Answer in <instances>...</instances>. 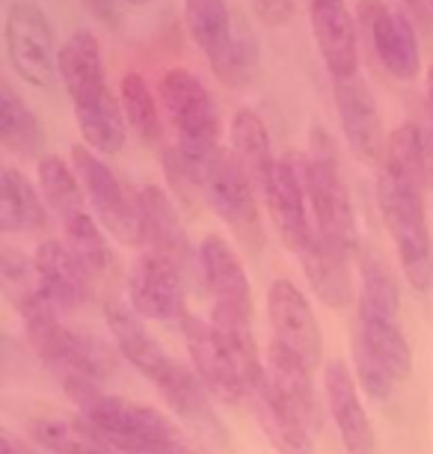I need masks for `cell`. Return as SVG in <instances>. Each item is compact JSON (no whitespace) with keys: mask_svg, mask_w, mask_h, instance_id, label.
<instances>
[{"mask_svg":"<svg viewBox=\"0 0 433 454\" xmlns=\"http://www.w3.org/2000/svg\"><path fill=\"white\" fill-rule=\"evenodd\" d=\"M33 442L50 454H119L110 445L101 431L87 419L72 416H54V419H36L30 425Z\"/></svg>","mask_w":433,"mask_h":454,"instance_id":"cell-28","label":"cell"},{"mask_svg":"<svg viewBox=\"0 0 433 454\" xmlns=\"http://www.w3.org/2000/svg\"><path fill=\"white\" fill-rule=\"evenodd\" d=\"M256 187H252L250 176L237 164L232 149H220L214 158L205 164V200L235 235H241L246 244H259L261 238V217L256 202Z\"/></svg>","mask_w":433,"mask_h":454,"instance_id":"cell-10","label":"cell"},{"mask_svg":"<svg viewBox=\"0 0 433 454\" xmlns=\"http://www.w3.org/2000/svg\"><path fill=\"white\" fill-rule=\"evenodd\" d=\"M36 176H39V187H42V196H45L48 208L54 211L59 220L87 208V191H83L74 167L66 164L63 158L42 155L36 164Z\"/></svg>","mask_w":433,"mask_h":454,"instance_id":"cell-34","label":"cell"},{"mask_svg":"<svg viewBox=\"0 0 433 454\" xmlns=\"http://www.w3.org/2000/svg\"><path fill=\"white\" fill-rule=\"evenodd\" d=\"M21 318L27 324L30 345L36 348L42 363L50 365L59 377H87L98 380L107 374V354L89 336L59 324V309L45 294L33 297L21 306Z\"/></svg>","mask_w":433,"mask_h":454,"instance_id":"cell-5","label":"cell"},{"mask_svg":"<svg viewBox=\"0 0 433 454\" xmlns=\"http://www.w3.org/2000/svg\"><path fill=\"white\" fill-rule=\"evenodd\" d=\"M267 318L274 327V339L285 345L294 356H300L315 372L324 359V336L312 312L309 300L291 279H274L267 288Z\"/></svg>","mask_w":433,"mask_h":454,"instance_id":"cell-12","label":"cell"},{"mask_svg":"<svg viewBox=\"0 0 433 454\" xmlns=\"http://www.w3.org/2000/svg\"><path fill=\"white\" fill-rule=\"evenodd\" d=\"M128 6H146V4H151V0H125Z\"/></svg>","mask_w":433,"mask_h":454,"instance_id":"cell-47","label":"cell"},{"mask_svg":"<svg viewBox=\"0 0 433 454\" xmlns=\"http://www.w3.org/2000/svg\"><path fill=\"white\" fill-rule=\"evenodd\" d=\"M119 101L125 110V122L143 143L158 145L164 140V122H160L158 98L151 92L149 81L140 72H128L119 83Z\"/></svg>","mask_w":433,"mask_h":454,"instance_id":"cell-36","label":"cell"},{"mask_svg":"<svg viewBox=\"0 0 433 454\" xmlns=\"http://www.w3.org/2000/svg\"><path fill=\"white\" fill-rule=\"evenodd\" d=\"M184 21L190 39L208 59H214L228 45L235 27V15L226 0H184Z\"/></svg>","mask_w":433,"mask_h":454,"instance_id":"cell-35","label":"cell"},{"mask_svg":"<svg viewBox=\"0 0 433 454\" xmlns=\"http://www.w3.org/2000/svg\"><path fill=\"white\" fill-rule=\"evenodd\" d=\"M362 273V291L360 303L371 306V309L398 315L401 312V288H398V277L380 255H365L360 264Z\"/></svg>","mask_w":433,"mask_h":454,"instance_id":"cell-39","label":"cell"},{"mask_svg":"<svg viewBox=\"0 0 433 454\" xmlns=\"http://www.w3.org/2000/svg\"><path fill=\"white\" fill-rule=\"evenodd\" d=\"M182 333L188 341L193 368H197L199 380L205 383V389L214 398L226 401V404H241L250 401V387H246L244 374L237 372L232 354L226 350L223 339L217 336L214 324L197 318V315H184Z\"/></svg>","mask_w":433,"mask_h":454,"instance_id":"cell-13","label":"cell"},{"mask_svg":"<svg viewBox=\"0 0 433 454\" xmlns=\"http://www.w3.org/2000/svg\"><path fill=\"white\" fill-rule=\"evenodd\" d=\"M294 253L321 303L333 306V309H344L353 303L356 288L351 277V255L329 244L324 235H318V229Z\"/></svg>","mask_w":433,"mask_h":454,"instance_id":"cell-19","label":"cell"},{"mask_svg":"<svg viewBox=\"0 0 433 454\" xmlns=\"http://www.w3.org/2000/svg\"><path fill=\"white\" fill-rule=\"evenodd\" d=\"M380 176H383L389 184L401 187L406 193H419V196L428 193L430 176H428V160H424L421 125L404 122L386 137L383 173Z\"/></svg>","mask_w":433,"mask_h":454,"instance_id":"cell-27","label":"cell"},{"mask_svg":"<svg viewBox=\"0 0 433 454\" xmlns=\"http://www.w3.org/2000/svg\"><path fill=\"white\" fill-rule=\"evenodd\" d=\"M401 6L406 10V15L415 21V24H428L433 21V6H430V0H401Z\"/></svg>","mask_w":433,"mask_h":454,"instance_id":"cell-44","label":"cell"},{"mask_svg":"<svg viewBox=\"0 0 433 454\" xmlns=\"http://www.w3.org/2000/svg\"><path fill=\"white\" fill-rule=\"evenodd\" d=\"M333 83H336L333 96H336L338 122H342L344 140L351 145V152L362 164H380L389 134H383V116H380L375 92H371V87L360 74Z\"/></svg>","mask_w":433,"mask_h":454,"instance_id":"cell-14","label":"cell"},{"mask_svg":"<svg viewBox=\"0 0 433 454\" xmlns=\"http://www.w3.org/2000/svg\"><path fill=\"white\" fill-rule=\"evenodd\" d=\"M39 291L59 312H72L89 294V273L74 259L66 241H42L33 253Z\"/></svg>","mask_w":433,"mask_h":454,"instance_id":"cell-21","label":"cell"},{"mask_svg":"<svg viewBox=\"0 0 433 454\" xmlns=\"http://www.w3.org/2000/svg\"><path fill=\"white\" fill-rule=\"evenodd\" d=\"M66 395L119 454H202L164 413L107 395L87 377H63Z\"/></svg>","mask_w":433,"mask_h":454,"instance_id":"cell-2","label":"cell"},{"mask_svg":"<svg viewBox=\"0 0 433 454\" xmlns=\"http://www.w3.org/2000/svg\"><path fill=\"white\" fill-rule=\"evenodd\" d=\"M4 51L12 72L33 90H50L59 78L54 24L36 0H12L4 15Z\"/></svg>","mask_w":433,"mask_h":454,"instance_id":"cell-7","label":"cell"},{"mask_svg":"<svg viewBox=\"0 0 433 454\" xmlns=\"http://www.w3.org/2000/svg\"><path fill=\"white\" fill-rule=\"evenodd\" d=\"M305 200H309V191H305V155L288 152V155L279 158L265 202L279 235L291 250H297L305 238L315 232L309 226V217H305Z\"/></svg>","mask_w":433,"mask_h":454,"instance_id":"cell-16","label":"cell"},{"mask_svg":"<svg viewBox=\"0 0 433 454\" xmlns=\"http://www.w3.org/2000/svg\"><path fill=\"white\" fill-rule=\"evenodd\" d=\"M72 167L78 173L83 191H87L89 205L96 208V217L119 244L137 247L143 244V220H140V205L134 191H125L116 173L104 160L98 158V152H92L89 145H72Z\"/></svg>","mask_w":433,"mask_h":454,"instance_id":"cell-8","label":"cell"},{"mask_svg":"<svg viewBox=\"0 0 433 454\" xmlns=\"http://www.w3.org/2000/svg\"><path fill=\"white\" fill-rule=\"evenodd\" d=\"M214 68L217 81L228 90H246L259 74V42L256 30L246 24V19H235L232 39L214 59H208Z\"/></svg>","mask_w":433,"mask_h":454,"instance_id":"cell-33","label":"cell"},{"mask_svg":"<svg viewBox=\"0 0 433 454\" xmlns=\"http://www.w3.org/2000/svg\"><path fill=\"white\" fill-rule=\"evenodd\" d=\"M160 167H164L169 191L188 211L205 200V167L190 160L178 145H166L160 152Z\"/></svg>","mask_w":433,"mask_h":454,"instance_id":"cell-38","label":"cell"},{"mask_svg":"<svg viewBox=\"0 0 433 454\" xmlns=\"http://www.w3.org/2000/svg\"><path fill=\"white\" fill-rule=\"evenodd\" d=\"M45 196L36 193L30 178L15 167L0 173V229L4 232H36L45 226Z\"/></svg>","mask_w":433,"mask_h":454,"instance_id":"cell-30","label":"cell"},{"mask_svg":"<svg viewBox=\"0 0 433 454\" xmlns=\"http://www.w3.org/2000/svg\"><path fill=\"white\" fill-rule=\"evenodd\" d=\"M228 149L237 158V164L244 167V173L250 176L252 187L265 196L270 182H274L279 158H274V143H270L267 125L261 122L259 114L252 110H237L228 122Z\"/></svg>","mask_w":433,"mask_h":454,"instance_id":"cell-26","label":"cell"},{"mask_svg":"<svg viewBox=\"0 0 433 454\" xmlns=\"http://www.w3.org/2000/svg\"><path fill=\"white\" fill-rule=\"evenodd\" d=\"M158 392L164 395L166 404L173 407V413L190 425V431H197L199 436H205L211 442L228 440L226 427L220 425L214 407H211V392L205 389V383L199 380L197 372L175 363L173 372L158 383Z\"/></svg>","mask_w":433,"mask_h":454,"instance_id":"cell-24","label":"cell"},{"mask_svg":"<svg viewBox=\"0 0 433 454\" xmlns=\"http://www.w3.org/2000/svg\"><path fill=\"white\" fill-rule=\"evenodd\" d=\"M140 205V220H143V244L146 250H155L166 255L169 262H175L182 270L199 264V253H193V247L184 232V223L178 217V208L173 200L160 191L158 184H143L134 191Z\"/></svg>","mask_w":433,"mask_h":454,"instance_id":"cell-17","label":"cell"},{"mask_svg":"<svg viewBox=\"0 0 433 454\" xmlns=\"http://www.w3.org/2000/svg\"><path fill=\"white\" fill-rule=\"evenodd\" d=\"M356 21L368 36V45L380 66L395 81H415L421 72V51L415 39V21L404 6H389L386 0H360Z\"/></svg>","mask_w":433,"mask_h":454,"instance_id":"cell-9","label":"cell"},{"mask_svg":"<svg viewBox=\"0 0 433 454\" xmlns=\"http://www.w3.org/2000/svg\"><path fill=\"white\" fill-rule=\"evenodd\" d=\"M424 98H428V107L433 110V63L428 68V78H424Z\"/></svg>","mask_w":433,"mask_h":454,"instance_id":"cell-46","label":"cell"},{"mask_svg":"<svg viewBox=\"0 0 433 454\" xmlns=\"http://www.w3.org/2000/svg\"><path fill=\"white\" fill-rule=\"evenodd\" d=\"M430 6H433V0H430Z\"/></svg>","mask_w":433,"mask_h":454,"instance_id":"cell-49","label":"cell"},{"mask_svg":"<svg viewBox=\"0 0 433 454\" xmlns=\"http://www.w3.org/2000/svg\"><path fill=\"white\" fill-rule=\"evenodd\" d=\"M324 395L344 449L351 454H375V427H371V419L365 413L353 372L342 359H333L324 368Z\"/></svg>","mask_w":433,"mask_h":454,"instance_id":"cell-18","label":"cell"},{"mask_svg":"<svg viewBox=\"0 0 433 454\" xmlns=\"http://www.w3.org/2000/svg\"><path fill=\"white\" fill-rule=\"evenodd\" d=\"M104 318L107 327L113 333V341L128 363L137 368L143 377H149L151 383L164 380V377L175 368V359L158 345V339L151 336L149 327L143 324V318L131 306L125 303H107L104 306Z\"/></svg>","mask_w":433,"mask_h":454,"instance_id":"cell-22","label":"cell"},{"mask_svg":"<svg viewBox=\"0 0 433 454\" xmlns=\"http://www.w3.org/2000/svg\"><path fill=\"white\" fill-rule=\"evenodd\" d=\"M0 454H36V449L4 427V431H0Z\"/></svg>","mask_w":433,"mask_h":454,"instance_id":"cell-45","label":"cell"},{"mask_svg":"<svg viewBox=\"0 0 433 454\" xmlns=\"http://www.w3.org/2000/svg\"><path fill=\"white\" fill-rule=\"evenodd\" d=\"M250 4L252 15L265 24V27H285L294 19L297 10V0H246Z\"/></svg>","mask_w":433,"mask_h":454,"instance_id":"cell-42","label":"cell"},{"mask_svg":"<svg viewBox=\"0 0 433 454\" xmlns=\"http://www.w3.org/2000/svg\"><path fill=\"white\" fill-rule=\"evenodd\" d=\"M250 404H252V413H256L259 427L265 431L267 442L274 445L276 454H315V442H312L315 434L294 416V410L279 398V392L274 387H270L267 368H265V377L250 389Z\"/></svg>","mask_w":433,"mask_h":454,"instance_id":"cell-25","label":"cell"},{"mask_svg":"<svg viewBox=\"0 0 433 454\" xmlns=\"http://www.w3.org/2000/svg\"><path fill=\"white\" fill-rule=\"evenodd\" d=\"M356 333L375 348V354L383 359L386 368L392 372L395 380H404L413 372V350L406 341L398 315L371 309L360 303V318H356Z\"/></svg>","mask_w":433,"mask_h":454,"instance_id":"cell-29","label":"cell"},{"mask_svg":"<svg viewBox=\"0 0 433 454\" xmlns=\"http://www.w3.org/2000/svg\"><path fill=\"white\" fill-rule=\"evenodd\" d=\"M377 202L389 238L395 244L398 262H401L404 279L410 282L413 291L428 294L433 288V238L428 229V214H424V196L406 193L380 176Z\"/></svg>","mask_w":433,"mask_h":454,"instance_id":"cell-6","label":"cell"},{"mask_svg":"<svg viewBox=\"0 0 433 454\" xmlns=\"http://www.w3.org/2000/svg\"><path fill=\"white\" fill-rule=\"evenodd\" d=\"M351 354H353L356 380H360L365 395L375 398V401H386L389 395H392L398 380L392 377V372L386 368L383 359L375 354V348H371L356 330H353V341H351Z\"/></svg>","mask_w":433,"mask_h":454,"instance_id":"cell-40","label":"cell"},{"mask_svg":"<svg viewBox=\"0 0 433 454\" xmlns=\"http://www.w3.org/2000/svg\"><path fill=\"white\" fill-rule=\"evenodd\" d=\"M175 262L155 250L137 255L128 273V300L131 309L149 321H178L188 315L184 306V277Z\"/></svg>","mask_w":433,"mask_h":454,"instance_id":"cell-11","label":"cell"},{"mask_svg":"<svg viewBox=\"0 0 433 454\" xmlns=\"http://www.w3.org/2000/svg\"><path fill=\"white\" fill-rule=\"evenodd\" d=\"M305 4H312V0H305Z\"/></svg>","mask_w":433,"mask_h":454,"instance_id":"cell-48","label":"cell"},{"mask_svg":"<svg viewBox=\"0 0 433 454\" xmlns=\"http://www.w3.org/2000/svg\"><path fill=\"white\" fill-rule=\"evenodd\" d=\"M59 223H63V241L74 253V259L87 268L89 277H101L110 264V247L101 226L89 217V211L83 208Z\"/></svg>","mask_w":433,"mask_h":454,"instance_id":"cell-37","label":"cell"},{"mask_svg":"<svg viewBox=\"0 0 433 454\" xmlns=\"http://www.w3.org/2000/svg\"><path fill=\"white\" fill-rule=\"evenodd\" d=\"M92 19H98L107 27H116V0H83Z\"/></svg>","mask_w":433,"mask_h":454,"instance_id":"cell-43","label":"cell"},{"mask_svg":"<svg viewBox=\"0 0 433 454\" xmlns=\"http://www.w3.org/2000/svg\"><path fill=\"white\" fill-rule=\"evenodd\" d=\"M211 324H214L217 336L223 339L226 350L232 354L237 372L244 374L246 387L252 389L261 377H265V363H261L256 336H252V315L214 306V312H211Z\"/></svg>","mask_w":433,"mask_h":454,"instance_id":"cell-31","label":"cell"},{"mask_svg":"<svg viewBox=\"0 0 433 454\" xmlns=\"http://www.w3.org/2000/svg\"><path fill=\"white\" fill-rule=\"evenodd\" d=\"M59 81L72 98L83 145L104 158H113L125 149V110L107 87L104 57L96 33L78 30L59 45Z\"/></svg>","mask_w":433,"mask_h":454,"instance_id":"cell-1","label":"cell"},{"mask_svg":"<svg viewBox=\"0 0 433 454\" xmlns=\"http://www.w3.org/2000/svg\"><path fill=\"white\" fill-rule=\"evenodd\" d=\"M0 282H4V291L12 300L15 309H21L24 303H30L33 297L42 294L33 259L27 262L15 247H4L0 250Z\"/></svg>","mask_w":433,"mask_h":454,"instance_id":"cell-41","label":"cell"},{"mask_svg":"<svg viewBox=\"0 0 433 454\" xmlns=\"http://www.w3.org/2000/svg\"><path fill=\"white\" fill-rule=\"evenodd\" d=\"M0 143L6 152L21 158L39 155L42 125L30 105L15 92L12 83H0Z\"/></svg>","mask_w":433,"mask_h":454,"instance_id":"cell-32","label":"cell"},{"mask_svg":"<svg viewBox=\"0 0 433 454\" xmlns=\"http://www.w3.org/2000/svg\"><path fill=\"white\" fill-rule=\"evenodd\" d=\"M309 21L315 33L318 54L333 81H347L360 74V33L347 0H312Z\"/></svg>","mask_w":433,"mask_h":454,"instance_id":"cell-15","label":"cell"},{"mask_svg":"<svg viewBox=\"0 0 433 454\" xmlns=\"http://www.w3.org/2000/svg\"><path fill=\"white\" fill-rule=\"evenodd\" d=\"M199 273L205 279L208 291L214 294V306L252 315V288L244 273V264L237 262L235 250L226 238L205 235L199 244Z\"/></svg>","mask_w":433,"mask_h":454,"instance_id":"cell-23","label":"cell"},{"mask_svg":"<svg viewBox=\"0 0 433 454\" xmlns=\"http://www.w3.org/2000/svg\"><path fill=\"white\" fill-rule=\"evenodd\" d=\"M305 191H309L318 235H324L329 244L353 259V253L360 250L353 202L342 164L336 158V145L324 128H315L312 134V152L305 155Z\"/></svg>","mask_w":433,"mask_h":454,"instance_id":"cell-3","label":"cell"},{"mask_svg":"<svg viewBox=\"0 0 433 454\" xmlns=\"http://www.w3.org/2000/svg\"><path fill=\"white\" fill-rule=\"evenodd\" d=\"M265 368H267L270 387L279 392V398L294 410V416L312 434H318L321 425H324V410H321L315 380H312V368L300 356H294L285 345H279L276 339L267 348Z\"/></svg>","mask_w":433,"mask_h":454,"instance_id":"cell-20","label":"cell"},{"mask_svg":"<svg viewBox=\"0 0 433 454\" xmlns=\"http://www.w3.org/2000/svg\"><path fill=\"white\" fill-rule=\"evenodd\" d=\"M169 125L175 128L178 149L199 167L217 155L220 145V114L208 87L188 68H169L158 87Z\"/></svg>","mask_w":433,"mask_h":454,"instance_id":"cell-4","label":"cell"}]
</instances>
